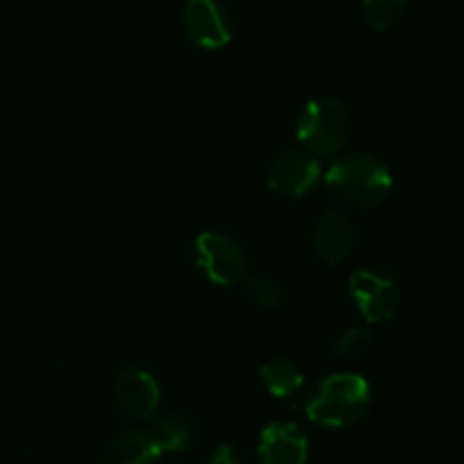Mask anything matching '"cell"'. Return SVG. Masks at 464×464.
I'll use <instances>...</instances> for the list:
<instances>
[{
	"label": "cell",
	"instance_id": "9c48e42d",
	"mask_svg": "<svg viewBox=\"0 0 464 464\" xmlns=\"http://www.w3.org/2000/svg\"><path fill=\"white\" fill-rule=\"evenodd\" d=\"M308 451L306 435L290 421H272L266 426L256 447L258 464H306Z\"/></svg>",
	"mask_w": 464,
	"mask_h": 464
},
{
	"label": "cell",
	"instance_id": "6da1fadb",
	"mask_svg": "<svg viewBox=\"0 0 464 464\" xmlns=\"http://www.w3.org/2000/svg\"><path fill=\"white\" fill-rule=\"evenodd\" d=\"M326 190L347 208H376L392 190V172L370 152L340 154L324 175Z\"/></svg>",
	"mask_w": 464,
	"mask_h": 464
},
{
	"label": "cell",
	"instance_id": "e0dca14e",
	"mask_svg": "<svg viewBox=\"0 0 464 464\" xmlns=\"http://www.w3.org/2000/svg\"><path fill=\"white\" fill-rule=\"evenodd\" d=\"M208 464H240V458L238 453H236V449L231 447V444H220V447L213 451L211 460Z\"/></svg>",
	"mask_w": 464,
	"mask_h": 464
},
{
	"label": "cell",
	"instance_id": "30bf717a",
	"mask_svg": "<svg viewBox=\"0 0 464 464\" xmlns=\"http://www.w3.org/2000/svg\"><path fill=\"white\" fill-rule=\"evenodd\" d=\"M356 247V227L349 216L340 211H329L315 222L313 229V249L317 258L329 266L347 261Z\"/></svg>",
	"mask_w": 464,
	"mask_h": 464
},
{
	"label": "cell",
	"instance_id": "3957f363",
	"mask_svg": "<svg viewBox=\"0 0 464 464\" xmlns=\"http://www.w3.org/2000/svg\"><path fill=\"white\" fill-rule=\"evenodd\" d=\"M353 136V118L347 104L331 95L313 98L297 121V140L302 150L320 157H335Z\"/></svg>",
	"mask_w": 464,
	"mask_h": 464
},
{
	"label": "cell",
	"instance_id": "8fae6325",
	"mask_svg": "<svg viewBox=\"0 0 464 464\" xmlns=\"http://www.w3.org/2000/svg\"><path fill=\"white\" fill-rule=\"evenodd\" d=\"M161 449L145 429H131L116 435L107 444L102 456V464H159L161 462Z\"/></svg>",
	"mask_w": 464,
	"mask_h": 464
},
{
	"label": "cell",
	"instance_id": "52a82bcc",
	"mask_svg": "<svg viewBox=\"0 0 464 464\" xmlns=\"http://www.w3.org/2000/svg\"><path fill=\"white\" fill-rule=\"evenodd\" d=\"M184 27L188 39L204 50H220L234 36L231 16L220 0H186Z\"/></svg>",
	"mask_w": 464,
	"mask_h": 464
},
{
	"label": "cell",
	"instance_id": "8992f818",
	"mask_svg": "<svg viewBox=\"0 0 464 464\" xmlns=\"http://www.w3.org/2000/svg\"><path fill=\"white\" fill-rule=\"evenodd\" d=\"M322 177L320 161L302 148H290L276 154L267 166V186L284 198H302L311 193Z\"/></svg>",
	"mask_w": 464,
	"mask_h": 464
},
{
	"label": "cell",
	"instance_id": "9a60e30c",
	"mask_svg": "<svg viewBox=\"0 0 464 464\" xmlns=\"http://www.w3.org/2000/svg\"><path fill=\"white\" fill-rule=\"evenodd\" d=\"M245 295L261 308H276L281 302V288L272 276L266 275H245L243 276Z\"/></svg>",
	"mask_w": 464,
	"mask_h": 464
},
{
	"label": "cell",
	"instance_id": "5bb4252c",
	"mask_svg": "<svg viewBox=\"0 0 464 464\" xmlns=\"http://www.w3.org/2000/svg\"><path fill=\"white\" fill-rule=\"evenodd\" d=\"M411 0H362V18L374 32L397 25L406 14Z\"/></svg>",
	"mask_w": 464,
	"mask_h": 464
},
{
	"label": "cell",
	"instance_id": "4fadbf2b",
	"mask_svg": "<svg viewBox=\"0 0 464 464\" xmlns=\"http://www.w3.org/2000/svg\"><path fill=\"white\" fill-rule=\"evenodd\" d=\"M258 374H261L267 392L276 399L295 397L304 385L302 370L288 358H270L267 362H263Z\"/></svg>",
	"mask_w": 464,
	"mask_h": 464
},
{
	"label": "cell",
	"instance_id": "277c9868",
	"mask_svg": "<svg viewBox=\"0 0 464 464\" xmlns=\"http://www.w3.org/2000/svg\"><path fill=\"white\" fill-rule=\"evenodd\" d=\"M349 293L367 324L390 322L401 304V285L388 270L361 267L349 276Z\"/></svg>",
	"mask_w": 464,
	"mask_h": 464
},
{
	"label": "cell",
	"instance_id": "ba28073f",
	"mask_svg": "<svg viewBox=\"0 0 464 464\" xmlns=\"http://www.w3.org/2000/svg\"><path fill=\"white\" fill-rule=\"evenodd\" d=\"M113 399L118 411L130 420H150L161 401V388L143 367H125L113 383Z\"/></svg>",
	"mask_w": 464,
	"mask_h": 464
},
{
	"label": "cell",
	"instance_id": "5b68a950",
	"mask_svg": "<svg viewBox=\"0 0 464 464\" xmlns=\"http://www.w3.org/2000/svg\"><path fill=\"white\" fill-rule=\"evenodd\" d=\"M195 261L208 281L234 285L247 275V258L231 236L222 231H202L195 238Z\"/></svg>",
	"mask_w": 464,
	"mask_h": 464
},
{
	"label": "cell",
	"instance_id": "2e32d148",
	"mask_svg": "<svg viewBox=\"0 0 464 464\" xmlns=\"http://www.w3.org/2000/svg\"><path fill=\"white\" fill-rule=\"evenodd\" d=\"M372 344V334L367 329H347L334 344V353L340 358H356Z\"/></svg>",
	"mask_w": 464,
	"mask_h": 464
},
{
	"label": "cell",
	"instance_id": "7c38bea8",
	"mask_svg": "<svg viewBox=\"0 0 464 464\" xmlns=\"http://www.w3.org/2000/svg\"><path fill=\"white\" fill-rule=\"evenodd\" d=\"M161 453H179L193 444L195 429L193 421L181 411H168L159 415L148 429Z\"/></svg>",
	"mask_w": 464,
	"mask_h": 464
},
{
	"label": "cell",
	"instance_id": "7a4b0ae2",
	"mask_svg": "<svg viewBox=\"0 0 464 464\" xmlns=\"http://www.w3.org/2000/svg\"><path fill=\"white\" fill-rule=\"evenodd\" d=\"M302 408L313 424L349 429L372 408L370 383L361 374H331L308 390Z\"/></svg>",
	"mask_w": 464,
	"mask_h": 464
}]
</instances>
